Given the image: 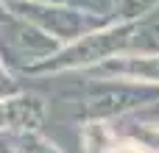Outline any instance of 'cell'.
Masks as SVG:
<instances>
[{
    "mask_svg": "<svg viewBox=\"0 0 159 153\" xmlns=\"http://www.w3.org/2000/svg\"><path fill=\"white\" fill-rule=\"evenodd\" d=\"M61 98H73L75 120H123L134 111L148 109L159 100V86L129 81V78H109V75H84L73 89L61 92Z\"/></svg>",
    "mask_w": 159,
    "mask_h": 153,
    "instance_id": "cell-1",
    "label": "cell"
},
{
    "mask_svg": "<svg viewBox=\"0 0 159 153\" xmlns=\"http://www.w3.org/2000/svg\"><path fill=\"white\" fill-rule=\"evenodd\" d=\"M137 20H115L103 28H95L78 36L70 45H61L50 59L39 61L22 78H48V75H67V72H87L106 59L123 56L131 50Z\"/></svg>",
    "mask_w": 159,
    "mask_h": 153,
    "instance_id": "cell-2",
    "label": "cell"
},
{
    "mask_svg": "<svg viewBox=\"0 0 159 153\" xmlns=\"http://www.w3.org/2000/svg\"><path fill=\"white\" fill-rule=\"evenodd\" d=\"M11 14L28 20L31 25H36L42 33H48L50 39H56L59 45H70L78 36L103 28L115 20L101 17L95 11L87 8H75V6H64V3H53V0H0Z\"/></svg>",
    "mask_w": 159,
    "mask_h": 153,
    "instance_id": "cell-3",
    "label": "cell"
},
{
    "mask_svg": "<svg viewBox=\"0 0 159 153\" xmlns=\"http://www.w3.org/2000/svg\"><path fill=\"white\" fill-rule=\"evenodd\" d=\"M59 47L61 45L56 39L42 33L28 20L11 14L0 3V59L11 72H17L20 78L28 75L39 61L50 59Z\"/></svg>",
    "mask_w": 159,
    "mask_h": 153,
    "instance_id": "cell-4",
    "label": "cell"
},
{
    "mask_svg": "<svg viewBox=\"0 0 159 153\" xmlns=\"http://www.w3.org/2000/svg\"><path fill=\"white\" fill-rule=\"evenodd\" d=\"M50 114L48 98L31 89H20L14 95L0 98V137L22 134V131H42Z\"/></svg>",
    "mask_w": 159,
    "mask_h": 153,
    "instance_id": "cell-5",
    "label": "cell"
},
{
    "mask_svg": "<svg viewBox=\"0 0 159 153\" xmlns=\"http://www.w3.org/2000/svg\"><path fill=\"white\" fill-rule=\"evenodd\" d=\"M84 75H109V78H129L159 86V53H123L115 59L101 61L98 67L87 70Z\"/></svg>",
    "mask_w": 159,
    "mask_h": 153,
    "instance_id": "cell-6",
    "label": "cell"
},
{
    "mask_svg": "<svg viewBox=\"0 0 159 153\" xmlns=\"http://www.w3.org/2000/svg\"><path fill=\"white\" fill-rule=\"evenodd\" d=\"M11 153H64L53 139H48L42 131H22V134H11L8 142Z\"/></svg>",
    "mask_w": 159,
    "mask_h": 153,
    "instance_id": "cell-7",
    "label": "cell"
},
{
    "mask_svg": "<svg viewBox=\"0 0 159 153\" xmlns=\"http://www.w3.org/2000/svg\"><path fill=\"white\" fill-rule=\"evenodd\" d=\"M159 0H115V20H140Z\"/></svg>",
    "mask_w": 159,
    "mask_h": 153,
    "instance_id": "cell-8",
    "label": "cell"
},
{
    "mask_svg": "<svg viewBox=\"0 0 159 153\" xmlns=\"http://www.w3.org/2000/svg\"><path fill=\"white\" fill-rule=\"evenodd\" d=\"M106 153H159L157 148H151V145H145L143 139H137V137H131V134H120L117 131V137H115V142H112V148Z\"/></svg>",
    "mask_w": 159,
    "mask_h": 153,
    "instance_id": "cell-9",
    "label": "cell"
},
{
    "mask_svg": "<svg viewBox=\"0 0 159 153\" xmlns=\"http://www.w3.org/2000/svg\"><path fill=\"white\" fill-rule=\"evenodd\" d=\"M20 89H22V78H20L17 72H11V70L3 64V59H0V98L14 95V92H20Z\"/></svg>",
    "mask_w": 159,
    "mask_h": 153,
    "instance_id": "cell-10",
    "label": "cell"
},
{
    "mask_svg": "<svg viewBox=\"0 0 159 153\" xmlns=\"http://www.w3.org/2000/svg\"><path fill=\"white\" fill-rule=\"evenodd\" d=\"M145 111H157V114H159V100H157V103H151V106H148Z\"/></svg>",
    "mask_w": 159,
    "mask_h": 153,
    "instance_id": "cell-11",
    "label": "cell"
},
{
    "mask_svg": "<svg viewBox=\"0 0 159 153\" xmlns=\"http://www.w3.org/2000/svg\"><path fill=\"white\" fill-rule=\"evenodd\" d=\"M0 153H11V148L8 145H0Z\"/></svg>",
    "mask_w": 159,
    "mask_h": 153,
    "instance_id": "cell-12",
    "label": "cell"
}]
</instances>
